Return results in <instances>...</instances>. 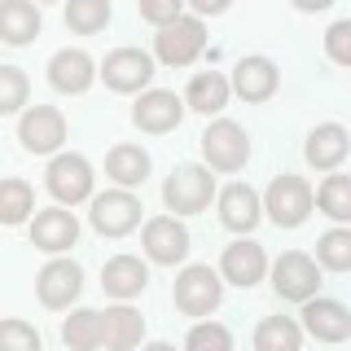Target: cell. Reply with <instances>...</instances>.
Here are the masks:
<instances>
[{"label": "cell", "mask_w": 351, "mask_h": 351, "mask_svg": "<svg viewBox=\"0 0 351 351\" xmlns=\"http://www.w3.org/2000/svg\"><path fill=\"white\" fill-rule=\"evenodd\" d=\"M312 184L303 180V176H277V180L268 184V193H263V211L272 215V224L277 228H299L307 211H312Z\"/></svg>", "instance_id": "6da1fadb"}, {"label": "cell", "mask_w": 351, "mask_h": 351, "mask_svg": "<svg viewBox=\"0 0 351 351\" xmlns=\"http://www.w3.org/2000/svg\"><path fill=\"white\" fill-rule=\"evenodd\" d=\"M211 193H215V176L206 167H193V162L189 167H176L167 176V184H162V202H167V211H176V215L206 211Z\"/></svg>", "instance_id": "7a4b0ae2"}, {"label": "cell", "mask_w": 351, "mask_h": 351, "mask_svg": "<svg viewBox=\"0 0 351 351\" xmlns=\"http://www.w3.org/2000/svg\"><path fill=\"white\" fill-rule=\"evenodd\" d=\"M202 154L215 171H241L250 158V136L246 128L233 123V119H215L211 128L202 132Z\"/></svg>", "instance_id": "3957f363"}, {"label": "cell", "mask_w": 351, "mask_h": 351, "mask_svg": "<svg viewBox=\"0 0 351 351\" xmlns=\"http://www.w3.org/2000/svg\"><path fill=\"white\" fill-rule=\"evenodd\" d=\"M219 294H224V281H219V272H211V263H189V268L176 277V307H180L184 316L215 312Z\"/></svg>", "instance_id": "277c9868"}, {"label": "cell", "mask_w": 351, "mask_h": 351, "mask_svg": "<svg viewBox=\"0 0 351 351\" xmlns=\"http://www.w3.org/2000/svg\"><path fill=\"white\" fill-rule=\"evenodd\" d=\"M272 290L290 303L316 299V290H321V268H316V259H307L303 250H285V255L272 263Z\"/></svg>", "instance_id": "5b68a950"}, {"label": "cell", "mask_w": 351, "mask_h": 351, "mask_svg": "<svg viewBox=\"0 0 351 351\" xmlns=\"http://www.w3.org/2000/svg\"><path fill=\"white\" fill-rule=\"evenodd\" d=\"M44 184H49V193L58 202L75 206L84 197H93V162L84 154H58L49 162V171H44Z\"/></svg>", "instance_id": "8992f818"}, {"label": "cell", "mask_w": 351, "mask_h": 351, "mask_svg": "<svg viewBox=\"0 0 351 351\" xmlns=\"http://www.w3.org/2000/svg\"><path fill=\"white\" fill-rule=\"evenodd\" d=\"M154 49H158V62L162 66H189L197 53L206 49V27L197 18H176L154 36Z\"/></svg>", "instance_id": "52a82bcc"}, {"label": "cell", "mask_w": 351, "mask_h": 351, "mask_svg": "<svg viewBox=\"0 0 351 351\" xmlns=\"http://www.w3.org/2000/svg\"><path fill=\"white\" fill-rule=\"evenodd\" d=\"M141 197H132L128 189H110V193H97L93 197V228L101 237H123L141 224Z\"/></svg>", "instance_id": "ba28073f"}, {"label": "cell", "mask_w": 351, "mask_h": 351, "mask_svg": "<svg viewBox=\"0 0 351 351\" xmlns=\"http://www.w3.org/2000/svg\"><path fill=\"white\" fill-rule=\"evenodd\" d=\"M18 141H22L31 154H53V149H62V141H66V119H62V110H53V106H31V110H22V119H18Z\"/></svg>", "instance_id": "9c48e42d"}, {"label": "cell", "mask_w": 351, "mask_h": 351, "mask_svg": "<svg viewBox=\"0 0 351 351\" xmlns=\"http://www.w3.org/2000/svg\"><path fill=\"white\" fill-rule=\"evenodd\" d=\"M97 75H101L106 88H114V93H141V88L154 80V62H149V53H141V49H114V53H106V62H101Z\"/></svg>", "instance_id": "30bf717a"}, {"label": "cell", "mask_w": 351, "mask_h": 351, "mask_svg": "<svg viewBox=\"0 0 351 351\" xmlns=\"http://www.w3.org/2000/svg\"><path fill=\"white\" fill-rule=\"evenodd\" d=\"M80 290H84V272H80V263H71V259H53V263H44L40 268V277H36V294H40V303L44 307H71L75 299H80Z\"/></svg>", "instance_id": "8fae6325"}, {"label": "cell", "mask_w": 351, "mask_h": 351, "mask_svg": "<svg viewBox=\"0 0 351 351\" xmlns=\"http://www.w3.org/2000/svg\"><path fill=\"white\" fill-rule=\"evenodd\" d=\"M141 246L154 263H180L189 255V228L180 224L176 215H154L141 233Z\"/></svg>", "instance_id": "7c38bea8"}, {"label": "cell", "mask_w": 351, "mask_h": 351, "mask_svg": "<svg viewBox=\"0 0 351 351\" xmlns=\"http://www.w3.org/2000/svg\"><path fill=\"white\" fill-rule=\"evenodd\" d=\"M303 325L316 343H347L351 338V312L338 299H307L303 303Z\"/></svg>", "instance_id": "4fadbf2b"}, {"label": "cell", "mask_w": 351, "mask_h": 351, "mask_svg": "<svg viewBox=\"0 0 351 351\" xmlns=\"http://www.w3.org/2000/svg\"><path fill=\"white\" fill-rule=\"evenodd\" d=\"M219 272H224V281L250 290V285H259L263 272H268V255H263L259 241H233V246H224V255H219Z\"/></svg>", "instance_id": "5bb4252c"}, {"label": "cell", "mask_w": 351, "mask_h": 351, "mask_svg": "<svg viewBox=\"0 0 351 351\" xmlns=\"http://www.w3.org/2000/svg\"><path fill=\"white\" fill-rule=\"evenodd\" d=\"M75 237H80V219H75L71 211H62V206H49V211H40L36 219H31V241H36L40 250H49V255L71 250Z\"/></svg>", "instance_id": "9a60e30c"}, {"label": "cell", "mask_w": 351, "mask_h": 351, "mask_svg": "<svg viewBox=\"0 0 351 351\" xmlns=\"http://www.w3.org/2000/svg\"><path fill=\"white\" fill-rule=\"evenodd\" d=\"M132 119H136L141 132H171V128H180V119H184V101L176 93H167V88H154V93H145L136 101Z\"/></svg>", "instance_id": "2e32d148"}, {"label": "cell", "mask_w": 351, "mask_h": 351, "mask_svg": "<svg viewBox=\"0 0 351 351\" xmlns=\"http://www.w3.org/2000/svg\"><path fill=\"white\" fill-rule=\"evenodd\" d=\"M97 80V66L93 58H88L84 49H62V53H53V62H49V84L58 88V93H88V84Z\"/></svg>", "instance_id": "e0dca14e"}, {"label": "cell", "mask_w": 351, "mask_h": 351, "mask_svg": "<svg viewBox=\"0 0 351 351\" xmlns=\"http://www.w3.org/2000/svg\"><path fill=\"white\" fill-rule=\"evenodd\" d=\"M259 215H263V202L250 184H228V189L219 193V219H224V228L250 233V228L259 224Z\"/></svg>", "instance_id": "ac0fdd59"}, {"label": "cell", "mask_w": 351, "mask_h": 351, "mask_svg": "<svg viewBox=\"0 0 351 351\" xmlns=\"http://www.w3.org/2000/svg\"><path fill=\"white\" fill-rule=\"evenodd\" d=\"M277 84H281V75L268 58H241L233 71V93L246 97V101H268L277 93Z\"/></svg>", "instance_id": "d6986e66"}, {"label": "cell", "mask_w": 351, "mask_h": 351, "mask_svg": "<svg viewBox=\"0 0 351 351\" xmlns=\"http://www.w3.org/2000/svg\"><path fill=\"white\" fill-rule=\"evenodd\" d=\"M141 334H145V316L136 307L119 303V307H106L101 312V343L110 351H132L141 343Z\"/></svg>", "instance_id": "ffe728a7"}, {"label": "cell", "mask_w": 351, "mask_h": 351, "mask_svg": "<svg viewBox=\"0 0 351 351\" xmlns=\"http://www.w3.org/2000/svg\"><path fill=\"white\" fill-rule=\"evenodd\" d=\"M145 281H149V268L136 255H114V259H106V268H101V285L114 299H136V294L145 290Z\"/></svg>", "instance_id": "44dd1931"}, {"label": "cell", "mask_w": 351, "mask_h": 351, "mask_svg": "<svg viewBox=\"0 0 351 351\" xmlns=\"http://www.w3.org/2000/svg\"><path fill=\"white\" fill-rule=\"evenodd\" d=\"M347 149H351V136L338 123H321V128H312V136H307V162L321 167V171H334L338 162L347 158Z\"/></svg>", "instance_id": "7402d4cb"}, {"label": "cell", "mask_w": 351, "mask_h": 351, "mask_svg": "<svg viewBox=\"0 0 351 351\" xmlns=\"http://www.w3.org/2000/svg\"><path fill=\"white\" fill-rule=\"evenodd\" d=\"M40 36V9L31 0H0V40L27 44Z\"/></svg>", "instance_id": "603a6c76"}, {"label": "cell", "mask_w": 351, "mask_h": 351, "mask_svg": "<svg viewBox=\"0 0 351 351\" xmlns=\"http://www.w3.org/2000/svg\"><path fill=\"white\" fill-rule=\"evenodd\" d=\"M228 93H233V84H228L219 71H202V75H193V80H189L184 106L202 110V114H219V110L228 106Z\"/></svg>", "instance_id": "cb8c5ba5"}, {"label": "cell", "mask_w": 351, "mask_h": 351, "mask_svg": "<svg viewBox=\"0 0 351 351\" xmlns=\"http://www.w3.org/2000/svg\"><path fill=\"white\" fill-rule=\"evenodd\" d=\"M106 176L114 184H123V189H132V184H145L149 176V154L141 145H114L106 154Z\"/></svg>", "instance_id": "d4e9b609"}, {"label": "cell", "mask_w": 351, "mask_h": 351, "mask_svg": "<svg viewBox=\"0 0 351 351\" xmlns=\"http://www.w3.org/2000/svg\"><path fill=\"white\" fill-rule=\"evenodd\" d=\"M31 211H36V193H31L27 180L18 176H0V224H22Z\"/></svg>", "instance_id": "484cf974"}, {"label": "cell", "mask_w": 351, "mask_h": 351, "mask_svg": "<svg viewBox=\"0 0 351 351\" xmlns=\"http://www.w3.org/2000/svg\"><path fill=\"white\" fill-rule=\"evenodd\" d=\"M303 347V329L290 316H268L255 329V351H299Z\"/></svg>", "instance_id": "4316f807"}, {"label": "cell", "mask_w": 351, "mask_h": 351, "mask_svg": "<svg viewBox=\"0 0 351 351\" xmlns=\"http://www.w3.org/2000/svg\"><path fill=\"white\" fill-rule=\"evenodd\" d=\"M62 343L71 351H97V347H101V312H88V307H84V312L66 316Z\"/></svg>", "instance_id": "83f0119b"}, {"label": "cell", "mask_w": 351, "mask_h": 351, "mask_svg": "<svg viewBox=\"0 0 351 351\" xmlns=\"http://www.w3.org/2000/svg\"><path fill=\"white\" fill-rule=\"evenodd\" d=\"M106 22H110V0H71L66 5V27L80 36L106 31Z\"/></svg>", "instance_id": "f1b7e54d"}, {"label": "cell", "mask_w": 351, "mask_h": 351, "mask_svg": "<svg viewBox=\"0 0 351 351\" xmlns=\"http://www.w3.org/2000/svg\"><path fill=\"white\" fill-rule=\"evenodd\" d=\"M316 259L329 272H351V228H329L316 241Z\"/></svg>", "instance_id": "f546056e"}, {"label": "cell", "mask_w": 351, "mask_h": 351, "mask_svg": "<svg viewBox=\"0 0 351 351\" xmlns=\"http://www.w3.org/2000/svg\"><path fill=\"white\" fill-rule=\"evenodd\" d=\"M316 202L329 219H351V176H325V184L316 189Z\"/></svg>", "instance_id": "4dcf8cb0"}, {"label": "cell", "mask_w": 351, "mask_h": 351, "mask_svg": "<svg viewBox=\"0 0 351 351\" xmlns=\"http://www.w3.org/2000/svg\"><path fill=\"white\" fill-rule=\"evenodd\" d=\"M31 97V84L18 66H0V114H18Z\"/></svg>", "instance_id": "1f68e13d"}, {"label": "cell", "mask_w": 351, "mask_h": 351, "mask_svg": "<svg viewBox=\"0 0 351 351\" xmlns=\"http://www.w3.org/2000/svg\"><path fill=\"white\" fill-rule=\"evenodd\" d=\"M184 351H233V334H228L219 321H202V325L189 329Z\"/></svg>", "instance_id": "d6a6232c"}, {"label": "cell", "mask_w": 351, "mask_h": 351, "mask_svg": "<svg viewBox=\"0 0 351 351\" xmlns=\"http://www.w3.org/2000/svg\"><path fill=\"white\" fill-rule=\"evenodd\" d=\"M0 351H40V334L27 321H0Z\"/></svg>", "instance_id": "836d02e7"}, {"label": "cell", "mask_w": 351, "mask_h": 351, "mask_svg": "<svg viewBox=\"0 0 351 351\" xmlns=\"http://www.w3.org/2000/svg\"><path fill=\"white\" fill-rule=\"evenodd\" d=\"M325 53H329V62L351 66V18L334 22V27L325 31Z\"/></svg>", "instance_id": "e575fe53"}, {"label": "cell", "mask_w": 351, "mask_h": 351, "mask_svg": "<svg viewBox=\"0 0 351 351\" xmlns=\"http://www.w3.org/2000/svg\"><path fill=\"white\" fill-rule=\"evenodd\" d=\"M184 0H141V18L154 22V27H167V22L180 18Z\"/></svg>", "instance_id": "d590c367"}, {"label": "cell", "mask_w": 351, "mask_h": 351, "mask_svg": "<svg viewBox=\"0 0 351 351\" xmlns=\"http://www.w3.org/2000/svg\"><path fill=\"white\" fill-rule=\"evenodd\" d=\"M189 5L197 9V14H224V9L233 5V0H189Z\"/></svg>", "instance_id": "8d00e7d4"}, {"label": "cell", "mask_w": 351, "mask_h": 351, "mask_svg": "<svg viewBox=\"0 0 351 351\" xmlns=\"http://www.w3.org/2000/svg\"><path fill=\"white\" fill-rule=\"evenodd\" d=\"M329 5H334V0H294V9H303V14H321Z\"/></svg>", "instance_id": "74e56055"}, {"label": "cell", "mask_w": 351, "mask_h": 351, "mask_svg": "<svg viewBox=\"0 0 351 351\" xmlns=\"http://www.w3.org/2000/svg\"><path fill=\"white\" fill-rule=\"evenodd\" d=\"M145 351H176V347H171V343H149Z\"/></svg>", "instance_id": "f35d334b"}]
</instances>
